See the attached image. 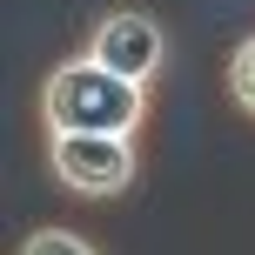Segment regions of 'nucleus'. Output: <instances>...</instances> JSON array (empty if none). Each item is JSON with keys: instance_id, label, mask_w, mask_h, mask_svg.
<instances>
[{"instance_id": "nucleus-1", "label": "nucleus", "mask_w": 255, "mask_h": 255, "mask_svg": "<svg viewBox=\"0 0 255 255\" xmlns=\"http://www.w3.org/2000/svg\"><path fill=\"white\" fill-rule=\"evenodd\" d=\"M141 121H148V88L101 67L94 54H74L40 81V128L47 134H134Z\"/></svg>"}, {"instance_id": "nucleus-5", "label": "nucleus", "mask_w": 255, "mask_h": 255, "mask_svg": "<svg viewBox=\"0 0 255 255\" xmlns=\"http://www.w3.org/2000/svg\"><path fill=\"white\" fill-rule=\"evenodd\" d=\"M20 255H101V249H88L74 229H34L20 242Z\"/></svg>"}, {"instance_id": "nucleus-4", "label": "nucleus", "mask_w": 255, "mask_h": 255, "mask_svg": "<svg viewBox=\"0 0 255 255\" xmlns=\"http://www.w3.org/2000/svg\"><path fill=\"white\" fill-rule=\"evenodd\" d=\"M229 94H235V108H242V115H255V34L229 54Z\"/></svg>"}, {"instance_id": "nucleus-3", "label": "nucleus", "mask_w": 255, "mask_h": 255, "mask_svg": "<svg viewBox=\"0 0 255 255\" xmlns=\"http://www.w3.org/2000/svg\"><path fill=\"white\" fill-rule=\"evenodd\" d=\"M88 54H94L101 67H115V74H128V81H141V88H148V81L161 74V61H168V34H161V20L121 7V13H108V20L94 27Z\"/></svg>"}, {"instance_id": "nucleus-2", "label": "nucleus", "mask_w": 255, "mask_h": 255, "mask_svg": "<svg viewBox=\"0 0 255 255\" xmlns=\"http://www.w3.org/2000/svg\"><path fill=\"white\" fill-rule=\"evenodd\" d=\"M47 168L67 195H88V202H108V195L134 188V134H47Z\"/></svg>"}]
</instances>
